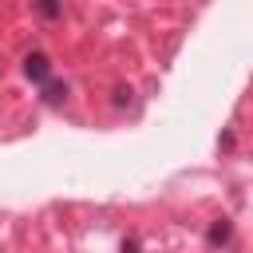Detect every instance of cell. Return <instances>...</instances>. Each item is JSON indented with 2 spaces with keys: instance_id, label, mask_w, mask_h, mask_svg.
<instances>
[{
  "instance_id": "5b68a950",
  "label": "cell",
  "mask_w": 253,
  "mask_h": 253,
  "mask_svg": "<svg viewBox=\"0 0 253 253\" xmlns=\"http://www.w3.org/2000/svg\"><path fill=\"white\" fill-rule=\"evenodd\" d=\"M130 95H134V91H130L126 83H119V87H115V107H130Z\"/></svg>"
},
{
  "instance_id": "3957f363",
  "label": "cell",
  "mask_w": 253,
  "mask_h": 253,
  "mask_svg": "<svg viewBox=\"0 0 253 253\" xmlns=\"http://www.w3.org/2000/svg\"><path fill=\"white\" fill-rule=\"evenodd\" d=\"M40 99H43L47 107H59V103L67 99V83H59V79L51 75L47 83H40Z\"/></svg>"
},
{
  "instance_id": "277c9868",
  "label": "cell",
  "mask_w": 253,
  "mask_h": 253,
  "mask_svg": "<svg viewBox=\"0 0 253 253\" xmlns=\"http://www.w3.org/2000/svg\"><path fill=\"white\" fill-rule=\"evenodd\" d=\"M36 12L43 20H55V16H63V0H36Z\"/></svg>"
},
{
  "instance_id": "7a4b0ae2",
  "label": "cell",
  "mask_w": 253,
  "mask_h": 253,
  "mask_svg": "<svg viewBox=\"0 0 253 253\" xmlns=\"http://www.w3.org/2000/svg\"><path fill=\"white\" fill-rule=\"evenodd\" d=\"M229 241H233V221H229V217H217V221L206 229V245L217 249V245H229Z\"/></svg>"
},
{
  "instance_id": "6da1fadb",
  "label": "cell",
  "mask_w": 253,
  "mask_h": 253,
  "mask_svg": "<svg viewBox=\"0 0 253 253\" xmlns=\"http://www.w3.org/2000/svg\"><path fill=\"white\" fill-rule=\"evenodd\" d=\"M24 75H28L36 87L47 83V79H51V59H47L43 51H28V55H24Z\"/></svg>"
}]
</instances>
